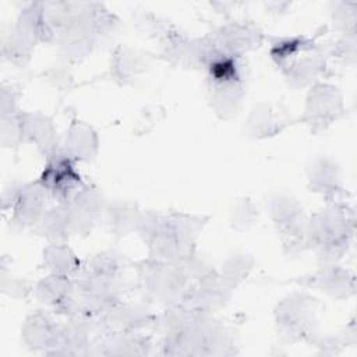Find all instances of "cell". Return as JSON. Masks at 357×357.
<instances>
[{
    "label": "cell",
    "mask_w": 357,
    "mask_h": 357,
    "mask_svg": "<svg viewBox=\"0 0 357 357\" xmlns=\"http://www.w3.org/2000/svg\"><path fill=\"white\" fill-rule=\"evenodd\" d=\"M39 183L45 187L49 197L57 202H67L85 184L74 166V160L63 152L61 146L46 158V166Z\"/></svg>",
    "instance_id": "7"
},
{
    "label": "cell",
    "mask_w": 357,
    "mask_h": 357,
    "mask_svg": "<svg viewBox=\"0 0 357 357\" xmlns=\"http://www.w3.org/2000/svg\"><path fill=\"white\" fill-rule=\"evenodd\" d=\"M356 8L354 1H335L331 4L332 22L342 35L356 33Z\"/></svg>",
    "instance_id": "30"
},
{
    "label": "cell",
    "mask_w": 357,
    "mask_h": 357,
    "mask_svg": "<svg viewBox=\"0 0 357 357\" xmlns=\"http://www.w3.org/2000/svg\"><path fill=\"white\" fill-rule=\"evenodd\" d=\"M344 113V102L340 91L326 82H317L310 86L303 121L312 134L328 130Z\"/></svg>",
    "instance_id": "6"
},
{
    "label": "cell",
    "mask_w": 357,
    "mask_h": 357,
    "mask_svg": "<svg viewBox=\"0 0 357 357\" xmlns=\"http://www.w3.org/2000/svg\"><path fill=\"white\" fill-rule=\"evenodd\" d=\"M33 230L50 243H64L73 234L67 205L64 202H57V205L49 208Z\"/></svg>",
    "instance_id": "22"
},
{
    "label": "cell",
    "mask_w": 357,
    "mask_h": 357,
    "mask_svg": "<svg viewBox=\"0 0 357 357\" xmlns=\"http://www.w3.org/2000/svg\"><path fill=\"white\" fill-rule=\"evenodd\" d=\"M106 223L110 234L119 240L128 233L137 230L141 211L137 204L130 201H113L105 208Z\"/></svg>",
    "instance_id": "21"
},
{
    "label": "cell",
    "mask_w": 357,
    "mask_h": 357,
    "mask_svg": "<svg viewBox=\"0 0 357 357\" xmlns=\"http://www.w3.org/2000/svg\"><path fill=\"white\" fill-rule=\"evenodd\" d=\"M35 42L29 39L26 35H24L21 31H18L15 26L10 29L8 33L3 35L1 39V54L3 59L17 64V66H24L25 63L29 61L33 49H35Z\"/></svg>",
    "instance_id": "25"
},
{
    "label": "cell",
    "mask_w": 357,
    "mask_h": 357,
    "mask_svg": "<svg viewBox=\"0 0 357 357\" xmlns=\"http://www.w3.org/2000/svg\"><path fill=\"white\" fill-rule=\"evenodd\" d=\"M18 119L22 141L33 144L45 158H49L60 148L57 142V131L50 117L39 112H20Z\"/></svg>",
    "instance_id": "13"
},
{
    "label": "cell",
    "mask_w": 357,
    "mask_h": 357,
    "mask_svg": "<svg viewBox=\"0 0 357 357\" xmlns=\"http://www.w3.org/2000/svg\"><path fill=\"white\" fill-rule=\"evenodd\" d=\"M49 199L39 180L26 184L11 183L3 192V211H11L10 226L13 229H35L47 211Z\"/></svg>",
    "instance_id": "4"
},
{
    "label": "cell",
    "mask_w": 357,
    "mask_h": 357,
    "mask_svg": "<svg viewBox=\"0 0 357 357\" xmlns=\"http://www.w3.org/2000/svg\"><path fill=\"white\" fill-rule=\"evenodd\" d=\"M293 123V117L283 103L259 102L247 119V135L254 139L271 138L280 134Z\"/></svg>",
    "instance_id": "9"
},
{
    "label": "cell",
    "mask_w": 357,
    "mask_h": 357,
    "mask_svg": "<svg viewBox=\"0 0 357 357\" xmlns=\"http://www.w3.org/2000/svg\"><path fill=\"white\" fill-rule=\"evenodd\" d=\"M135 25L144 35L158 40L160 45L180 33V29L174 24L149 11L137 14Z\"/></svg>",
    "instance_id": "27"
},
{
    "label": "cell",
    "mask_w": 357,
    "mask_h": 357,
    "mask_svg": "<svg viewBox=\"0 0 357 357\" xmlns=\"http://www.w3.org/2000/svg\"><path fill=\"white\" fill-rule=\"evenodd\" d=\"M149 340L135 331L112 332L103 343L105 354H145L149 349Z\"/></svg>",
    "instance_id": "26"
},
{
    "label": "cell",
    "mask_w": 357,
    "mask_h": 357,
    "mask_svg": "<svg viewBox=\"0 0 357 357\" xmlns=\"http://www.w3.org/2000/svg\"><path fill=\"white\" fill-rule=\"evenodd\" d=\"M317 46L318 43L315 42V38H310L305 35L282 36L272 39L269 53L276 66L283 70L301 53L312 50Z\"/></svg>",
    "instance_id": "24"
},
{
    "label": "cell",
    "mask_w": 357,
    "mask_h": 357,
    "mask_svg": "<svg viewBox=\"0 0 357 357\" xmlns=\"http://www.w3.org/2000/svg\"><path fill=\"white\" fill-rule=\"evenodd\" d=\"M68 208L73 234H88L93 229V226L100 219L102 213H105L106 202L102 194L86 184L81 190L75 192V195L64 202Z\"/></svg>",
    "instance_id": "10"
},
{
    "label": "cell",
    "mask_w": 357,
    "mask_h": 357,
    "mask_svg": "<svg viewBox=\"0 0 357 357\" xmlns=\"http://www.w3.org/2000/svg\"><path fill=\"white\" fill-rule=\"evenodd\" d=\"M61 149L74 162H92L98 155L99 139L89 124L81 120H73Z\"/></svg>",
    "instance_id": "16"
},
{
    "label": "cell",
    "mask_w": 357,
    "mask_h": 357,
    "mask_svg": "<svg viewBox=\"0 0 357 357\" xmlns=\"http://www.w3.org/2000/svg\"><path fill=\"white\" fill-rule=\"evenodd\" d=\"M268 209L284 251L297 254L307 250L308 219L301 204L291 195L275 194L268 201Z\"/></svg>",
    "instance_id": "5"
},
{
    "label": "cell",
    "mask_w": 357,
    "mask_h": 357,
    "mask_svg": "<svg viewBox=\"0 0 357 357\" xmlns=\"http://www.w3.org/2000/svg\"><path fill=\"white\" fill-rule=\"evenodd\" d=\"M258 220V208L248 197L238 198L230 213V225L233 229L244 231L255 225Z\"/></svg>",
    "instance_id": "29"
},
{
    "label": "cell",
    "mask_w": 357,
    "mask_h": 357,
    "mask_svg": "<svg viewBox=\"0 0 357 357\" xmlns=\"http://www.w3.org/2000/svg\"><path fill=\"white\" fill-rule=\"evenodd\" d=\"M18 113L1 116V144L6 148L14 146L22 141Z\"/></svg>",
    "instance_id": "31"
},
{
    "label": "cell",
    "mask_w": 357,
    "mask_h": 357,
    "mask_svg": "<svg viewBox=\"0 0 357 357\" xmlns=\"http://www.w3.org/2000/svg\"><path fill=\"white\" fill-rule=\"evenodd\" d=\"M98 317L99 328L102 326L110 332L135 331L149 321V315L142 307L131 303H123L121 300L105 308L98 314Z\"/></svg>",
    "instance_id": "17"
},
{
    "label": "cell",
    "mask_w": 357,
    "mask_h": 357,
    "mask_svg": "<svg viewBox=\"0 0 357 357\" xmlns=\"http://www.w3.org/2000/svg\"><path fill=\"white\" fill-rule=\"evenodd\" d=\"M148 57L137 49L120 45L110 59V74L121 85L134 82L148 68Z\"/></svg>",
    "instance_id": "19"
},
{
    "label": "cell",
    "mask_w": 357,
    "mask_h": 357,
    "mask_svg": "<svg viewBox=\"0 0 357 357\" xmlns=\"http://www.w3.org/2000/svg\"><path fill=\"white\" fill-rule=\"evenodd\" d=\"M318 301L304 291H294L280 300L275 308V324L279 335L296 342L314 335L318 324Z\"/></svg>",
    "instance_id": "3"
},
{
    "label": "cell",
    "mask_w": 357,
    "mask_h": 357,
    "mask_svg": "<svg viewBox=\"0 0 357 357\" xmlns=\"http://www.w3.org/2000/svg\"><path fill=\"white\" fill-rule=\"evenodd\" d=\"M308 284L333 298H346L354 293V276L347 269L335 265L322 266L308 279Z\"/></svg>",
    "instance_id": "20"
},
{
    "label": "cell",
    "mask_w": 357,
    "mask_h": 357,
    "mask_svg": "<svg viewBox=\"0 0 357 357\" xmlns=\"http://www.w3.org/2000/svg\"><path fill=\"white\" fill-rule=\"evenodd\" d=\"M326 70V56L322 50V45L318 43L315 49L301 53L282 71L290 86L304 88L319 82V79L325 77Z\"/></svg>",
    "instance_id": "12"
},
{
    "label": "cell",
    "mask_w": 357,
    "mask_h": 357,
    "mask_svg": "<svg viewBox=\"0 0 357 357\" xmlns=\"http://www.w3.org/2000/svg\"><path fill=\"white\" fill-rule=\"evenodd\" d=\"M211 106L220 119H231L243 105L245 95V81L211 82L208 81Z\"/></svg>",
    "instance_id": "18"
},
{
    "label": "cell",
    "mask_w": 357,
    "mask_h": 357,
    "mask_svg": "<svg viewBox=\"0 0 357 357\" xmlns=\"http://www.w3.org/2000/svg\"><path fill=\"white\" fill-rule=\"evenodd\" d=\"M1 291L6 296H10L13 298H26V296L31 291L29 284L11 273H7L6 268L1 269Z\"/></svg>",
    "instance_id": "32"
},
{
    "label": "cell",
    "mask_w": 357,
    "mask_h": 357,
    "mask_svg": "<svg viewBox=\"0 0 357 357\" xmlns=\"http://www.w3.org/2000/svg\"><path fill=\"white\" fill-rule=\"evenodd\" d=\"M212 45L223 53L244 56L258 49L264 42L262 29L251 21H229L206 35Z\"/></svg>",
    "instance_id": "8"
},
{
    "label": "cell",
    "mask_w": 357,
    "mask_h": 357,
    "mask_svg": "<svg viewBox=\"0 0 357 357\" xmlns=\"http://www.w3.org/2000/svg\"><path fill=\"white\" fill-rule=\"evenodd\" d=\"M231 290L233 289H230L216 272L215 275L191 283L181 304L194 311L212 314L227 304L231 297Z\"/></svg>",
    "instance_id": "11"
},
{
    "label": "cell",
    "mask_w": 357,
    "mask_h": 357,
    "mask_svg": "<svg viewBox=\"0 0 357 357\" xmlns=\"http://www.w3.org/2000/svg\"><path fill=\"white\" fill-rule=\"evenodd\" d=\"M17 92L13 86H1V116L17 113Z\"/></svg>",
    "instance_id": "33"
},
{
    "label": "cell",
    "mask_w": 357,
    "mask_h": 357,
    "mask_svg": "<svg viewBox=\"0 0 357 357\" xmlns=\"http://www.w3.org/2000/svg\"><path fill=\"white\" fill-rule=\"evenodd\" d=\"M254 266V258L248 254L237 252L230 255L222 265L219 272L220 279L230 287L236 289L240 283H243Z\"/></svg>",
    "instance_id": "28"
},
{
    "label": "cell",
    "mask_w": 357,
    "mask_h": 357,
    "mask_svg": "<svg viewBox=\"0 0 357 357\" xmlns=\"http://www.w3.org/2000/svg\"><path fill=\"white\" fill-rule=\"evenodd\" d=\"M61 325L46 311H36L31 314L22 325V339L26 346L35 350L57 349L60 342ZM54 350L52 353H54Z\"/></svg>",
    "instance_id": "14"
},
{
    "label": "cell",
    "mask_w": 357,
    "mask_h": 357,
    "mask_svg": "<svg viewBox=\"0 0 357 357\" xmlns=\"http://www.w3.org/2000/svg\"><path fill=\"white\" fill-rule=\"evenodd\" d=\"M271 11L273 13H283L286 11V8L289 7V3H278V1H273V3H266L265 4Z\"/></svg>",
    "instance_id": "34"
},
{
    "label": "cell",
    "mask_w": 357,
    "mask_h": 357,
    "mask_svg": "<svg viewBox=\"0 0 357 357\" xmlns=\"http://www.w3.org/2000/svg\"><path fill=\"white\" fill-rule=\"evenodd\" d=\"M354 233V218L347 206L329 204L307 220L308 248L317 251L322 266L335 265L346 254Z\"/></svg>",
    "instance_id": "1"
},
{
    "label": "cell",
    "mask_w": 357,
    "mask_h": 357,
    "mask_svg": "<svg viewBox=\"0 0 357 357\" xmlns=\"http://www.w3.org/2000/svg\"><path fill=\"white\" fill-rule=\"evenodd\" d=\"M138 278L148 298L170 307L181 304L191 286L181 261L167 262L149 258L138 265Z\"/></svg>",
    "instance_id": "2"
},
{
    "label": "cell",
    "mask_w": 357,
    "mask_h": 357,
    "mask_svg": "<svg viewBox=\"0 0 357 357\" xmlns=\"http://www.w3.org/2000/svg\"><path fill=\"white\" fill-rule=\"evenodd\" d=\"M307 181L310 191L321 194L328 201H333L343 194L339 165L326 156L315 158L307 166Z\"/></svg>",
    "instance_id": "15"
},
{
    "label": "cell",
    "mask_w": 357,
    "mask_h": 357,
    "mask_svg": "<svg viewBox=\"0 0 357 357\" xmlns=\"http://www.w3.org/2000/svg\"><path fill=\"white\" fill-rule=\"evenodd\" d=\"M43 265L50 275L70 279H75L82 266L66 243H50L43 250Z\"/></svg>",
    "instance_id": "23"
}]
</instances>
